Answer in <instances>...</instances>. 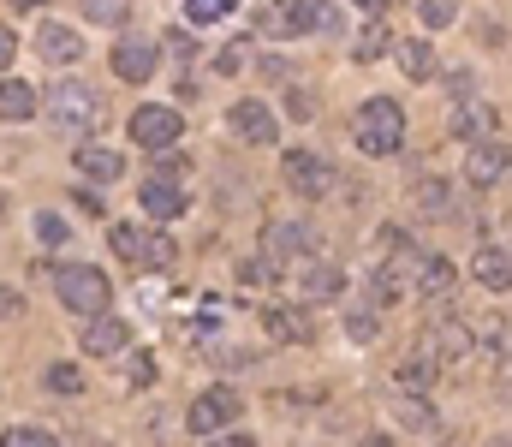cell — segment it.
<instances>
[{
    "label": "cell",
    "instance_id": "8d00e7d4",
    "mask_svg": "<svg viewBox=\"0 0 512 447\" xmlns=\"http://www.w3.org/2000/svg\"><path fill=\"white\" fill-rule=\"evenodd\" d=\"M84 12L96 24H126V0H84Z\"/></svg>",
    "mask_w": 512,
    "mask_h": 447
},
{
    "label": "cell",
    "instance_id": "ba28073f",
    "mask_svg": "<svg viewBox=\"0 0 512 447\" xmlns=\"http://www.w3.org/2000/svg\"><path fill=\"white\" fill-rule=\"evenodd\" d=\"M239 412H245V400H239L227 382H215L209 394H197V400H191V412H185V430H191V436H215V430H227Z\"/></svg>",
    "mask_w": 512,
    "mask_h": 447
},
{
    "label": "cell",
    "instance_id": "30bf717a",
    "mask_svg": "<svg viewBox=\"0 0 512 447\" xmlns=\"http://www.w3.org/2000/svg\"><path fill=\"white\" fill-rule=\"evenodd\" d=\"M465 179L477 191H495L507 179V144L501 138H471V155H465Z\"/></svg>",
    "mask_w": 512,
    "mask_h": 447
},
{
    "label": "cell",
    "instance_id": "7dc6e473",
    "mask_svg": "<svg viewBox=\"0 0 512 447\" xmlns=\"http://www.w3.org/2000/svg\"><path fill=\"white\" fill-rule=\"evenodd\" d=\"M36 6H42V0H12V12H36Z\"/></svg>",
    "mask_w": 512,
    "mask_h": 447
},
{
    "label": "cell",
    "instance_id": "7c38bea8",
    "mask_svg": "<svg viewBox=\"0 0 512 447\" xmlns=\"http://www.w3.org/2000/svg\"><path fill=\"white\" fill-rule=\"evenodd\" d=\"M126 346H131V328L120 322V316L96 310V316H90V328H84V352H90V358H120Z\"/></svg>",
    "mask_w": 512,
    "mask_h": 447
},
{
    "label": "cell",
    "instance_id": "d6a6232c",
    "mask_svg": "<svg viewBox=\"0 0 512 447\" xmlns=\"http://www.w3.org/2000/svg\"><path fill=\"white\" fill-rule=\"evenodd\" d=\"M0 442H6V447H48V442H54V430H42V424H12Z\"/></svg>",
    "mask_w": 512,
    "mask_h": 447
},
{
    "label": "cell",
    "instance_id": "d590c367",
    "mask_svg": "<svg viewBox=\"0 0 512 447\" xmlns=\"http://www.w3.org/2000/svg\"><path fill=\"white\" fill-rule=\"evenodd\" d=\"M36 239H42V245H66V239H72V227H66L60 215H36Z\"/></svg>",
    "mask_w": 512,
    "mask_h": 447
},
{
    "label": "cell",
    "instance_id": "4fadbf2b",
    "mask_svg": "<svg viewBox=\"0 0 512 447\" xmlns=\"http://www.w3.org/2000/svg\"><path fill=\"white\" fill-rule=\"evenodd\" d=\"M137 203H143V215H149V221H179V215H185V191H179L173 179H155V173L143 179Z\"/></svg>",
    "mask_w": 512,
    "mask_h": 447
},
{
    "label": "cell",
    "instance_id": "836d02e7",
    "mask_svg": "<svg viewBox=\"0 0 512 447\" xmlns=\"http://www.w3.org/2000/svg\"><path fill=\"white\" fill-rule=\"evenodd\" d=\"M233 12V0H185V18L191 24H215V18H227Z\"/></svg>",
    "mask_w": 512,
    "mask_h": 447
},
{
    "label": "cell",
    "instance_id": "d4e9b609",
    "mask_svg": "<svg viewBox=\"0 0 512 447\" xmlns=\"http://www.w3.org/2000/svg\"><path fill=\"white\" fill-rule=\"evenodd\" d=\"M30 114H36V90H30L24 78H6V84H0V120L24 126Z\"/></svg>",
    "mask_w": 512,
    "mask_h": 447
},
{
    "label": "cell",
    "instance_id": "f1b7e54d",
    "mask_svg": "<svg viewBox=\"0 0 512 447\" xmlns=\"http://www.w3.org/2000/svg\"><path fill=\"white\" fill-rule=\"evenodd\" d=\"M48 394H60V400L84 394V370H78V364H54V370H48Z\"/></svg>",
    "mask_w": 512,
    "mask_h": 447
},
{
    "label": "cell",
    "instance_id": "6da1fadb",
    "mask_svg": "<svg viewBox=\"0 0 512 447\" xmlns=\"http://www.w3.org/2000/svg\"><path fill=\"white\" fill-rule=\"evenodd\" d=\"M352 144L364 149V155H376V161L399 155V144H405V114H399V102L370 96V102L352 114Z\"/></svg>",
    "mask_w": 512,
    "mask_h": 447
},
{
    "label": "cell",
    "instance_id": "7402d4cb",
    "mask_svg": "<svg viewBox=\"0 0 512 447\" xmlns=\"http://www.w3.org/2000/svg\"><path fill=\"white\" fill-rule=\"evenodd\" d=\"M262 328H268L274 340H310V316L292 310V304H268V310H262Z\"/></svg>",
    "mask_w": 512,
    "mask_h": 447
},
{
    "label": "cell",
    "instance_id": "60d3db41",
    "mask_svg": "<svg viewBox=\"0 0 512 447\" xmlns=\"http://www.w3.org/2000/svg\"><path fill=\"white\" fill-rule=\"evenodd\" d=\"M382 251H387V257H399V251H417V245H411V233H399V227H382Z\"/></svg>",
    "mask_w": 512,
    "mask_h": 447
},
{
    "label": "cell",
    "instance_id": "277c9868",
    "mask_svg": "<svg viewBox=\"0 0 512 447\" xmlns=\"http://www.w3.org/2000/svg\"><path fill=\"white\" fill-rule=\"evenodd\" d=\"M286 185L298 191V203H322V197L340 191V167L328 155H316V149H292L286 155Z\"/></svg>",
    "mask_w": 512,
    "mask_h": 447
},
{
    "label": "cell",
    "instance_id": "ffe728a7",
    "mask_svg": "<svg viewBox=\"0 0 512 447\" xmlns=\"http://www.w3.org/2000/svg\"><path fill=\"white\" fill-rule=\"evenodd\" d=\"M423 298H447L453 293V263L435 257V251H417V281H411Z\"/></svg>",
    "mask_w": 512,
    "mask_h": 447
},
{
    "label": "cell",
    "instance_id": "4dcf8cb0",
    "mask_svg": "<svg viewBox=\"0 0 512 447\" xmlns=\"http://www.w3.org/2000/svg\"><path fill=\"white\" fill-rule=\"evenodd\" d=\"M245 60H251V36H239V42H227V48L215 54V72H221V78H233V72H245Z\"/></svg>",
    "mask_w": 512,
    "mask_h": 447
},
{
    "label": "cell",
    "instance_id": "52a82bcc",
    "mask_svg": "<svg viewBox=\"0 0 512 447\" xmlns=\"http://www.w3.org/2000/svg\"><path fill=\"white\" fill-rule=\"evenodd\" d=\"M108 245L126 257L131 269H161V263L173 257V239H161V233H149V227H137V221H114V227H108Z\"/></svg>",
    "mask_w": 512,
    "mask_h": 447
},
{
    "label": "cell",
    "instance_id": "2e32d148",
    "mask_svg": "<svg viewBox=\"0 0 512 447\" xmlns=\"http://www.w3.org/2000/svg\"><path fill=\"white\" fill-rule=\"evenodd\" d=\"M423 346L435 352V364H453V358H465V352H471V328H465L459 316H447V322H435V328L423 334Z\"/></svg>",
    "mask_w": 512,
    "mask_h": 447
},
{
    "label": "cell",
    "instance_id": "ee69618b",
    "mask_svg": "<svg viewBox=\"0 0 512 447\" xmlns=\"http://www.w3.org/2000/svg\"><path fill=\"white\" fill-rule=\"evenodd\" d=\"M72 203H78V209H84V215H108V203H102V197H96V191H78V197H72Z\"/></svg>",
    "mask_w": 512,
    "mask_h": 447
},
{
    "label": "cell",
    "instance_id": "4316f807",
    "mask_svg": "<svg viewBox=\"0 0 512 447\" xmlns=\"http://www.w3.org/2000/svg\"><path fill=\"white\" fill-rule=\"evenodd\" d=\"M393 412H399V424H411V430H423V436H429V430H441V418H435L411 388H399V394H393Z\"/></svg>",
    "mask_w": 512,
    "mask_h": 447
},
{
    "label": "cell",
    "instance_id": "8fae6325",
    "mask_svg": "<svg viewBox=\"0 0 512 447\" xmlns=\"http://www.w3.org/2000/svg\"><path fill=\"white\" fill-rule=\"evenodd\" d=\"M155 66H161V48L143 42V36H126V42L114 48V78H126V84H149Z\"/></svg>",
    "mask_w": 512,
    "mask_h": 447
},
{
    "label": "cell",
    "instance_id": "f35d334b",
    "mask_svg": "<svg viewBox=\"0 0 512 447\" xmlns=\"http://www.w3.org/2000/svg\"><path fill=\"white\" fill-rule=\"evenodd\" d=\"M209 358H215V364H227V370H233V364H251L256 352H239V346H227V340H215V346H209Z\"/></svg>",
    "mask_w": 512,
    "mask_h": 447
},
{
    "label": "cell",
    "instance_id": "bcb514c9",
    "mask_svg": "<svg viewBox=\"0 0 512 447\" xmlns=\"http://www.w3.org/2000/svg\"><path fill=\"white\" fill-rule=\"evenodd\" d=\"M352 6H358V12H370V18H387V6H393V0H352Z\"/></svg>",
    "mask_w": 512,
    "mask_h": 447
},
{
    "label": "cell",
    "instance_id": "f6af8a7d",
    "mask_svg": "<svg viewBox=\"0 0 512 447\" xmlns=\"http://www.w3.org/2000/svg\"><path fill=\"white\" fill-rule=\"evenodd\" d=\"M6 316H18V293H12V287H0V322H6Z\"/></svg>",
    "mask_w": 512,
    "mask_h": 447
},
{
    "label": "cell",
    "instance_id": "9c48e42d",
    "mask_svg": "<svg viewBox=\"0 0 512 447\" xmlns=\"http://www.w3.org/2000/svg\"><path fill=\"white\" fill-rule=\"evenodd\" d=\"M179 132H185L179 108L149 102V108H137V114H131V144H143V149H173V144H179Z\"/></svg>",
    "mask_w": 512,
    "mask_h": 447
},
{
    "label": "cell",
    "instance_id": "83f0119b",
    "mask_svg": "<svg viewBox=\"0 0 512 447\" xmlns=\"http://www.w3.org/2000/svg\"><path fill=\"white\" fill-rule=\"evenodd\" d=\"M239 281H245V287H274V281H280V263H274V257H245V263H239Z\"/></svg>",
    "mask_w": 512,
    "mask_h": 447
},
{
    "label": "cell",
    "instance_id": "e0dca14e",
    "mask_svg": "<svg viewBox=\"0 0 512 447\" xmlns=\"http://www.w3.org/2000/svg\"><path fill=\"white\" fill-rule=\"evenodd\" d=\"M435 376H441V364H435V352H429V346L417 340V346H411V352L399 358V370H393V388H411V394H423V388H429Z\"/></svg>",
    "mask_w": 512,
    "mask_h": 447
},
{
    "label": "cell",
    "instance_id": "cb8c5ba5",
    "mask_svg": "<svg viewBox=\"0 0 512 447\" xmlns=\"http://www.w3.org/2000/svg\"><path fill=\"white\" fill-rule=\"evenodd\" d=\"M411 209L429 215V221L447 215V209H453V185H447V179H417V185H411Z\"/></svg>",
    "mask_w": 512,
    "mask_h": 447
},
{
    "label": "cell",
    "instance_id": "8992f818",
    "mask_svg": "<svg viewBox=\"0 0 512 447\" xmlns=\"http://www.w3.org/2000/svg\"><path fill=\"white\" fill-rule=\"evenodd\" d=\"M262 257H274V263L286 269V263L322 257V239H316L310 221H268V227H262Z\"/></svg>",
    "mask_w": 512,
    "mask_h": 447
},
{
    "label": "cell",
    "instance_id": "d6986e66",
    "mask_svg": "<svg viewBox=\"0 0 512 447\" xmlns=\"http://www.w3.org/2000/svg\"><path fill=\"white\" fill-rule=\"evenodd\" d=\"M471 269H477V281H483V287H489L495 298L512 287V257H507V245H501V239H495V245H483Z\"/></svg>",
    "mask_w": 512,
    "mask_h": 447
},
{
    "label": "cell",
    "instance_id": "ab89813d",
    "mask_svg": "<svg viewBox=\"0 0 512 447\" xmlns=\"http://www.w3.org/2000/svg\"><path fill=\"white\" fill-rule=\"evenodd\" d=\"M286 114H292V120H310V114H316V96H310V90H292V96H286Z\"/></svg>",
    "mask_w": 512,
    "mask_h": 447
},
{
    "label": "cell",
    "instance_id": "9a60e30c",
    "mask_svg": "<svg viewBox=\"0 0 512 447\" xmlns=\"http://www.w3.org/2000/svg\"><path fill=\"white\" fill-rule=\"evenodd\" d=\"M36 48H42L48 66H72V60H84V36L66 30V24H42V30H36Z\"/></svg>",
    "mask_w": 512,
    "mask_h": 447
},
{
    "label": "cell",
    "instance_id": "484cf974",
    "mask_svg": "<svg viewBox=\"0 0 512 447\" xmlns=\"http://www.w3.org/2000/svg\"><path fill=\"white\" fill-rule=\"evenodd\" d=\"M298 287H304V293H316V298H328V293H346V275H340V269H328V263H316V257H304Z\"/></svg>",
    "mask_w": 512,
    "mask_h": 447
},
{
    "label": "cell",
    "instance_id": "5bb4252c",
    "mask_svg": "<svg viewBox=\"0 0 512 447\" xmlns=\"http://www.w3.org/2000/svg\"><path fill=\"white\" fill-rule=\"evenodd\" d=\"M233 132H239L245 144L268 149V144H274V114H268L256 96H245V102H233Z\"/></svg>",
    "mask_w": 512,
    "mask_h": 447
},
{
    "label": "cell",
    "instance_id": "e575fe53",
    "mask_svg": "<svg viewBox=\"0 0 512 447\" xmlns=\"http://www.w3.org/2000/svg\"><path fill=\"white\" fill-rule=\"evenodd\" d=\"M417 18H423L429 30H447V24H453V0H417Z\"/></svg>",
    "mask_w": 512,
    "mask_h": 447
},
{
    "label": "cell",
    "instance_id": "1f68e13d",
    "mask_svg": "<svg viewBox=\"0 0 512 447\" xmlns=\"http://www.w3.org/2000/svg\"><path fill=\"white\" fill-rule=\"evenodd\" d=\"M376 328H382V322H376V310H364V304H358V310H346V334H352L358 346H370V340H376Z\"/></svg>",
    "mask_w": 512,
    "mask_h": 447
},
{
    "label": "cell",
    "instance_id": "ac0fdd59",
    "mask_svg": "<svg viewBox=\"0 0 512 447\" xmlns=\"http://www.w3.org/2000/svg\"><path fill=\"white\" fill-rule=\"evenodd\" d=\"M78 173H84V179H96V185H114V179L126 173V155H120V149H108V144H84V149H78Z\"/></svg>",
    "mask_w": 512,
    "mask_h": 447
},
{
    "label": "cell",
    "instance_id": "7bdbcfd3",
    "mask_svg": "<svg viewBox=\"0 0 512 447\" xmlns=\"http://www.w3.org/2000/svg\"><path fill=\"white\" fill-rule=\"evenodd\" d=\"M155 179H173V185H179V179H185V155H167V161L155 167Z\"/></svg>",
    "mask_w": 512,
    "mask_h": 447
},
{
    "label": "cell",
    "instance_id": "5b68a950",
    "mask_svg": "<svg viewBox=\"0 0 512 447\" xmlns=\"http://www.w3.org/2000/svg\"><path fill=\"white\" fill-rule=\"evenodd\" d=\"M328 24H334L328 0H280V6L256 12V30H268V36H304V30H328Z\"/></svg>",
    "mask_w": 512,
    "mask_h": 447
},
{
    "label": "cell",
    "instance_id": "3957f363",
    "mask_svg": "<svg viewBox=\"0 0 512 447\" xmlns=\"http://www.w3.org/2000/svg\"><path fill=\"white\" fill-rule=\"evenodd\" d=\"M48 120H54V132H90V126L102 120V96H96L90 84H78V78H54V90H48Z\"/></svg>",
    "mask_w": 512,
    "mask_h": 447
},
{
    "label": "cell",
    "instance_id": "7a4b0ae2",
    "mask_svg": "<svg viewBox=\"0 0 512 447\" xmlns=\"http://www.w3.org/2000/svg\"><path fill=\"white\" fill-rule=\"evenodd\" d=\"M54 298L72 310V316H96V310H108V275L102 269H90V263H66V269H54Z\"/></svg>",
    "mask_w": 512,
    "mask_h": 447
},
{
    "label": "cell",
    "instance_id": "b9f144b4",
    "mask_svg": "<svg viewBox=\"0 0 512 447\" xmlns=\"http://www.w3.org/2000/svg\"><path fill=\"white\" fill-rule=\"evenodd\" d=\"M18 60V36H12V24H0V72Z\"/></svg>",
    "mask_w": 512,
    "mask_h": 447
},
{
    "label": "cell",
    "instance_id": "603a6c76",
    "mask_svg": "<svg viewBox=\"0 0 512 447\" xmlns=\"http://www.w3.org/2000/svg\"><path fill=\"white\" fill-rule=\"evenodd\" d=\"M393 54H399V72L411 84H429L435 78V48L429 42H393Z\"/></svg>",
    "mask_w": 512,
    "mask_h": 447
},
{
    "label": "cell",
    "instance_id": "44dd1931",
    "mask_svg": "<svg viewBox=\"0 0 512 447\" xmlns=\"http://www.w3.org/2000/svg\"><path fill=\"white\" fill-rule=\"evenodd\" d=\"M495 126H501V108H489V102H465V108L453 114L447 132H453V138H489Z\"/></svg>",
    "mask_w": 512,
    "mask_h": 447
},
{
    "label": "cell",
    "instance_id": "f546056e",
    "mask_svg": "<svg viewBox=\"0 0 512 447\" xmlns=\"http://www.w3.org/2000/svg\"><path fill=\"white\" fill-rule=\"evenodd\" d=\"M387 48H393V36L382 30V18H376V24H370V30H364L358 42H352V54H358V60H382Z\"/></svg>",
    "mask_w": 512,
    "mask_h": 447
},
{
    "label": "cell",
    "instance_id": "74e56055",
    "mask_svg": "<svg viewBox=\"0 0 512 447\" xmlns=\"http://www.w3.org/2000/svg\"><path fill=\"white\" fill-rule=\"evenodd\" d=\"M126 376H131V388H149V382H155V358H149V352H131Z\"/></svg>",
    "mask_w": 512,
    "mask_h": 447
}]
</instances>
